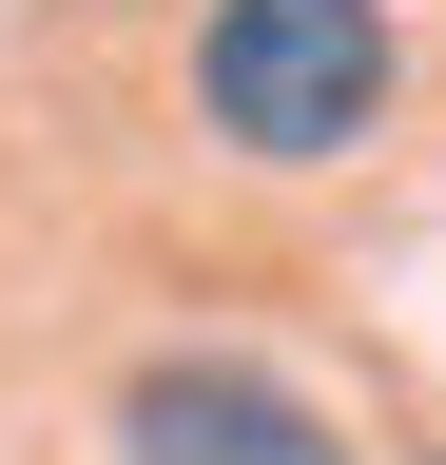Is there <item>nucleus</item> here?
Instances as JSON below:
<instances>
[{
	"mask_svg": "<svg viewBox=\"0 0 446 465\" xmlns=\"http://www.w3.org/2000/svg\"><path fill=\"white\" fill-rule=\"evenodd\" d=\"M388 78H408L388 0H213V39H194L213 136H233V155H272V174L369 155V136H388Z\"/></svg>",
	"mask_w": 446,
	"mask_h": 465,
	"instance_id": "1",
	"label": "nucleus"
},
{
	"mask_svg": "<svg viewBox=\"0 0 446 465\" xmlns=\"http://www.w3.org/2000/svg\"><path fill=\"white\" fill-rule=\"evenodd\" d=\"M117 465H350V427L253 349H155L117 388Z\"/></svg>",
	"mask_w": 446,
	"mask_h": 465,
	"instance_id": "2",
	"label": "nucleus"
}]
</instances>
